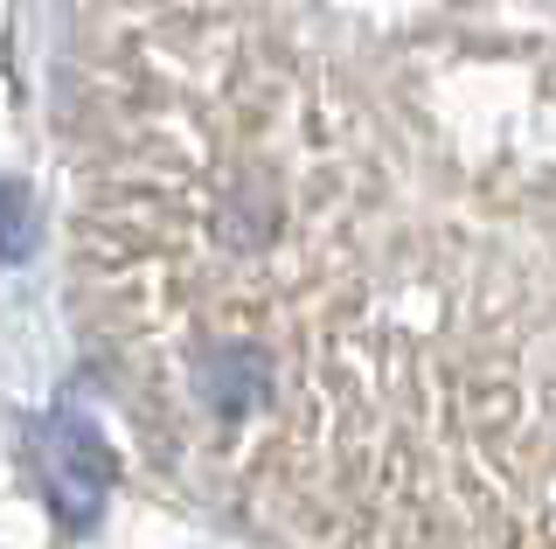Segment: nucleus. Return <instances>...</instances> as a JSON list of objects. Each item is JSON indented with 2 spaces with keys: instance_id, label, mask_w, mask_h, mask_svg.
I'll use <instances>...</instances> for the list:
<instances>
[{
  "instance_id": "f257e3e1",
  "label": "nucleus",
  "mask_w": 556,
  "mask_h": 549,
  "mask_svg": "<svg viewBox=\"0 0 556 549\" xmlns=\"http://www.w3.org/2000/svg\"><path fill=\"white\" fill-rule=\"evenodd\" d=\"M77 14V306L153 467L292 549H556V0Z\"/></svg>"
}]
</instances>
